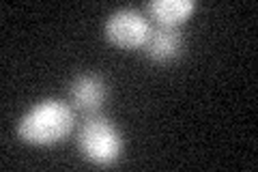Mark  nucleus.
<instances>
[{"mask_svg": "<svg viewBox=\"0 0 258 172\" xmlns=\"http://www.w3.org/2000/svg\"><path fill=\"white\" fill-rule=\"evenodd\" d=\"M151 35L147 18L132 7H123L110 13L106 20V37L118 47H142Z\"/></svg>", "mask_w": 258, "mask_h": 172, "instance_id": "obj_3", "label": "nucleus"}, {"mask_svg": "<svg viewBox=\"0 0 258 172\" xmlns=\"http://www.w3.org/2000/svg\"><path fill=\"white\" fill-rule=\"evenodd\" d=\"M196 9L194 0H153L147 5V11L157 20L159 26H179Z\"/></svg>", "mask_w": 258, "mask_h": 172, "instance_id": "obj_6", "label": "nucleus"}, {"mask_svg": "<svg viewBox=\"0 0 258 172\" xmlns=\"http://www.w3.org/2000/svg\"><path fill=\"white\" fill-rule=\"evenodd\" d=\"M78 149L88 161L97 166H110L123 151V138L114 123L93 112L86 117L78 132Z\"/></svg>", "mask_w": 258, "mask_h": 172, "instance_id": "obj_2", "label": "nucleus"}, {"mask_svg": "<svg viewBox=\"0 0 258 172\" xmlns=\"http://www.w3.org/2000/svg\"><path fill=\"white\" fill-rule=\"evenodd\" d=\"M151 61L168 63L183 52V35L174 26H157L142 45Z\"/></svg>", "mask_w": 258, "mask_h": 172, "instance_id": "obj_5", "label": "nucleus"}, {"mask_svg": "<svg viewBox=\"0 0 258 172\" xmlns=\"http://www.w3.org/2000/svg\"><path fill=\"white\" fill-rule=\"evenodd\" d=\"M69 97H71V103H74L78 110L93 114L101 108L103 99H106V84H103V80L99 76L82 73V76H78L71 82Z\"/></svg>", "mask_w": 258, "mask_h": 172, "instance_id": "obj_4", "label": "nucleus"}, {"mask_svg": "<svg viewBox=\"0 0 258 172\" xmlns=\"http://www.w3.org/2000/svg\"><path fill=\"white\" fill-rule=\"evenodd\" d=\"M76 125L74 110L60 99L35 103L18 123V136L24 142L47 146L64 140Z\"/></svg>", "mask_w": 258, "mask_h": 172, "instance_id": "obj_1", "label": "nucleus"}]
</instances>
